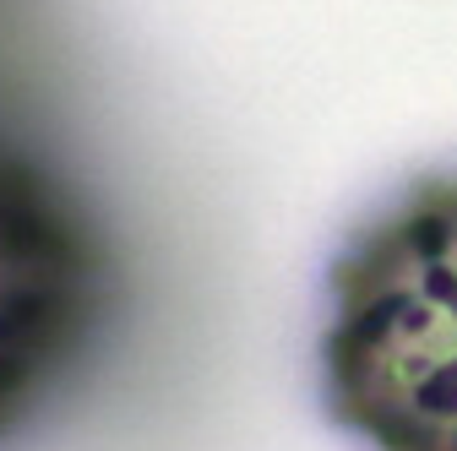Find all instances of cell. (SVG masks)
I'll list each match as a JSON object with an SVG mask.
<instances>
[{"label": "cell", "instance_id": "7a4b0ae2", "mask_svg": "<svg viewBox=\"0 0 457 451\" xmlns=\"http://www.w3.org/2000/svg\"><path fill=\"white\" fill-rule=\"evenodd\" d=\"M120 316V250L87 185L0 131V451L93 375Z\"/></svg>", "mask_w": 457, "mask_h": 451}, {"label": "cell", "instance_id": "6da1fadb", "mask_svg": "<svg viewBox=\"0 0 457 451\" xmlns=\"http://www.w3.org/2000/svg\"><path fill=\"white\" fill-rule=\"evenodd\" d=\"M316 403L360 451H457V163L386 191L321 272Z\"/></svg>", "mask_w": 457, "mask_h": 451}]
</instances>
